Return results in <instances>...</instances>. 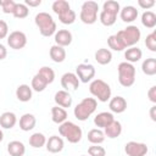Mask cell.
Returning <instances> with one entry per match:
<instances>
[{"label":"cell","instance_id":"cell-1","mask_svg":"<svg viewBox=\"0 0 156 156\" xmlns=\"http://www.w3.org/2000/svg\"><path fill=\"white\" fill-rule=\"evenodd\" d=\"M34 22L43 37H51L52 34L56 33V23L51 17V15H49L48 12L37 13Z\"/></svg>","mask_w":156,"mask_h":156},{"label":"cell","instance_id":"cell-2","mask_svg":"<svg viewBox=\"0 0 156 156\" xmlns=\"http://www.w3.org/2000/svg\"><path fill=\"white\" fill-rule=\"evenodd\" d=\"M98 101L95 98H84L73 110V113L78 121H85L88 119L96 110Z\"/></svg>","mask_w":156,"mask_h":156},{"label":"cell","instance_id":"cell-3","mask_svg":"<svg viewBox=\"0 0 156 156\" xmlns=\"http://www.w3.org/2000/svg\"><path fill=\"white\" fill-rule=\"evenodd\" d=\"M58 133L61 136H63L66 140H68L72 144H77L80 141L83 136V132L80 127H78L76 123L71 121H65L58 127Z\"/></svg>","mask_w":156,"mask_h":156},{"label":"cell","instance_id":"cell-4","mask_svg":"<svg viewBox=\"0 0 156 156\" xmlns=\"http://www.w3.org/2000/svg\"><path fill=\"white\" fill-rule=\"evenodd\" d=\"M116 35L126 49V48L134 46L140 40L141 33H140V29L136 26H128L127 28H124L122 30H118L116 33Z\"/></svg>","mask_w":156,"mask_h":156},{"label":"cell","instance_id":"cell-5","mask_svg":"<svg viewBox=\"0 0 156 156\" xmlns=\"http://www.w3.org/2000/svg\"><path fill=\"white\" fill-rule=\"evenodd\" d=\"M118 69V82L122 87L129 88L135 82V67L129 62H121L117 67Z\"/></svg>","mask_w":156,"mask_h":156},{"label":"cell","instance_id":"cell-6","mask_svg":"<svg viewBox=\"0 0 156 156\" xmlns=\"http://www.w3.org/2000/svg\"><path fill=\"white\" fill-rule=\"evenodd\" d=\"M89 90L91 95L101 102H106L111 98V88L102 79H94L89 85Z\"/></svg>","mask_w":156,"mask_h":156},{"label":"cell","instance_id":"cell-7","mask_svg":"<svg viewBox=\"0 0 156 156\" xmlns=\"http://www.w3.org/2000/svg\"><path fill=\"white\" fill-rule=\"evenodd\" d=\"M98 10L99 5L95 1H85L82 5L79 18L85 24H93L98 20Z\"/></svg>","mask_w":156,"mask_h":156},{"label":"cell","instance_id":"cell-8","mask_svg":"<svg viewBox=\"0 0 156 156\" xmlns=\"http://www.w3.org/2000/svg\"><path fill=\"white\" fill-rule=\"evenodd\" d=\"M7 44L13 50L23 49L27 45V35L21 30H13L7 35Z\"/></svg>","mask_w":156,"mask_h":156},{"label":"cell","instance_id":"cell-9","mask_svg":"<svg viewBox=\"0 0 156 156\" xmlns=\"http://www.w3.org/2000/svg\"><path fill=\"white\" fill-rule=\"evenodd\" d=\"M76 76L78 77L79 82L88 83L95 76V67L90 63H80L76 67Z\"/></svg>","mask_w":156,"mask_h":156},{"label":"cell","instance_id":"cell-10","mask_svg":"<svg viewBox=\"0 0 156 156\" xmlns=\"http://www.w3.org/2000/svg\"><path fill=\"white\" fill-rule=\"evenodd\" d=\"M124 151L128 156H145L149 151L146 144L138 141H128L124 145Z\"/></svg>","mask_w":156,"mask_h":156},{"label":"cell","instance_id":"cell-11","mask_svg":"<svg viewBox=\"0 0 156 156\" xmlns=\"http://www.w3.org/2000/svg\"><path fill=\"white\" fill-rule=\"evenodd\" d=\"M79 79L78 77L76 76V73H72V72H67L65 73L62 77H61V85L63 88V90L66 91H73V90H77L79 88Z\"/></svg>","mask_w":156,"mask_h":156},{"label":"cell","instance_id":"cell-12","mask_svg":"<svg viewBox=\"0 0 156 156\" xmlns=\"http://www.w3.org/2000/svg\"><path fill=\"white\" fill-rule=\"evenodd\" d=\"M46 150L49 152H52V154H57L60 151H62L63 149V139L58 135H51L48 140H46Z\"/></svg>","mask_w":156,"mask_h":156},{"label":"cell","instance_id":"cell-13","mask_svg":"<svg viewBox=\"0 0 156 156\" xmlns=\"http://www.w3.org/2000/svg\"><path fill=\"white\" fill-rule=\"evenodd\" d=\"M72 33L68 30V29H58L56 33H55V43L56 45L58 46H68L71 43H72Z\"/></svg>","mask_w":156,"mask_h":156},{"label":"cell","instance_id":"cell-14","mask_svg":"<svg viewBox=\"0 0 156 156\" xmlns=\"http://www.w3.org/2000/svg\"><path fill=\"white\" fill-rule=\"evenodd\" d=\"M54 100L56 102V106H60L62 108L69 107L72 105V96L66 90H58V91H56Z\"/></svg>","mask_w":156,"mask_h":156},{"label":"cell","instance_id":"cell-15","mask_svg":"<svg viewBox=\"0 0 156 156\" xmlns=\"http://www.w3.org/2000/svg\"><path fill=\"white\" fill-rule=\"evenodd\" d=\"M108 107H110V110H111L112 112H115V113H122V112H124L126 108H127V101H126V99L122 98V96H115V98H112V99L110 100Z\"/></svg>","mask_w":156,"mask_h":156},{"label":"cell","instance_id":"cell-16","mask_svg":"<svg viewBox=\"0 0 156 156\" xmlns=\"http://www.w3.org/2000/svg\"><path fill=\"white\" fill-rule=\"evenodd\" d=\"M121 133H122V124L116 119H113L106 128H104L105 136H107L110 139H115V138L119 136Z\"/></svg>","mask_w":156,"mask_h":156},{"label":"cell","instance_id":"cell-17","mask_svg":"<svg viewBox=\"0 0 156 156\" xmlns=\"http://www.w3.org/2000/svg\"><path fill=\"white\" fill-rule=\"evenodd\" d=\"M17 123V117L13 112L6 111L0 116V127L5 128V129H11L16 126Z\"/></svg>","mask_w":156,"mask_h":156},{"label":"cell","instance_id":"cell-18","mask_svg":"<svg viewBox=\"0 0 156 156\" xmlns=\"http://www.w3.org/2000/svg\"><path fill=\"white\" fill-rule=\"evenodd\" d=\"M7 152L10 156H23L26 154V146L20 140H12L7 144Z\"/></svg>","mask_w":156,"mask_h":156},{"label":"cell","instance_id":"cell-19","mask_svg":"<svg viewBox=\"0 0 156 156\" xmlns=\"http://www.w3.org/2000/svg\"><path fill=\"white\" fill-rule=\"evenodd\" d=\"M119 15H121V18L123 22H127V23H130L133 21L136 20L138 17V10L134 7V6H124L121 11H119Z\"/></svg>","mask_w":156,"mask_h":156},{"label":"cell","instance_id":"cell-20","mask_svg":"<svg viewBox=\"0 0 156 156\" xmlns=\"http://www.w3.org/2000/svg\"><path fill=\"white\" fill-rule=\"evenodd\" d=\"M32 95H33V91L28 84H21L16 89V98L22 102L29 101L32 99Z\"/></svg>","mask_w":156,"mask_h":156},{"label":"cell","instance_id":"cell-21","mask_svg":"<svg viewBox=\"0 0 156 156\" xmlns=\"http://www.w3.org/2000/svg\"><path fill=\"white\" fill-rule=\"evenodd\" d=\"M113 115L111 112H100L95 116L94 123L98 128H106L112 121H113Z\"/></svg>","mask_w":156,"mask_h":156},{"label":"cell","instance_id":"cell-22","mask_svg":"<svg viewBox=\"0 0 156 156\" xmlns=\"http://www.w3.org/2000/svg\"><path fill=\"white\" fill-rule=\"evenodd\" d=\"M37 119L34 117V115L32 113H24L21 118H20V128L23 132H29L35 127Z\"/></svg>","mask_w":156,"mask_h":156},{"label":"cell","instance_id":"cell-23","mask_svg":"<svg viewBox=\"0 0 156 156\" xmlns=\"http://www.w3.org/2000/svg\"><path fill=\"white\" fill-rule=\"evenodd\" d=\"M50 57L54 62L56 63H61L65 61L66 58V50L62 48V46H58V45H52L50 48Z\"/></svg>","mask_w":156,"mask_h":156},{"label":"cell","instance_id":"cell-24","mask_svg":"<svg viewBox=\"0 0 156 156\" xmlns=\"http://www.w3.org/2000/svg\"><path fill=\"white\" fill-rule=\"evenodd\" d=\"M112 60V52L108 49L101 48L95 52V61L100 65H108Z\"/></svg>","mask_w":156,"mask_h":156},{"label":"cell","instance_id":"cell-25","mask_svg":"<svg viewBox=\"0 0 156 156\" xmlns=\"http://www.w3.org/2000/svg\"><path fill=\"white\" fill-rule=\"evenodd\" d=\"M143 56V51L136 48V46H132V48H128L124 52V58L127 60L126 62H129V63H133V62H138Z\"/></svg>","mask_w":156,"mask_h":156},{"label":"cell","instance_id":"cell-26","mask_svg":"<svg viewBox=\"0 0 156 156\" xmlns=\"http://www.w3.org/2000/svg\"><path fill=\"white\" fill-rule=\"evenodd\" d=\"M51 119L54 123L61 124L67 119V111L60 106H54L51 108Z\"/></svg>","mask_w":156,"mask_h":156},{"label":"cell","instance_id":"cell-27","mask_svg":"<svg viewBox=\"0 0 156 156\" xmlns=\"http://www.w3.org/2000/svg\"><path fill=\"white\" fill-rule=\"evenodd\" d=\"M88 140L93 144V145H100L101 143H104L105 140V134L100 128H94L90 129L88 133Z\"/></svg>","mask_w":156,"mask_h":156},{"label":"cell","instance_id":"cell-28","mask_svg":"<svg viewBox=\"0 0 156 156\" xmlns=\"http://www.w3.org/2000/svg\"><path fill=\"white\" fill-rule=\"evenodd\" d=\"M141 69L146 76H155L156 74V58L149 57L143 61Z\"/></svg>","mask_w":156,"mask_h":156},{"label":"cell","instance_id":"cell-29","mask_svg":"<svg viewBox=\"0 0 156 156\" xmlns=\"http://www.w3.org/2000/svg\"><path fill=\"white\" fill-rule=\"evenodd\" d=\"M46 144V138L43 133H33L30 136H29V145L35 147V149H40L41 146H44Z\"/></svg>","mask_w":156,"mask_h":156},{"label":"cell","instance_id":"cell-30","mask_svg":"<svg viewBox=\"0 0 156 156\" xmlns=\"http://www.w3.org/2000/svg\"><path fill=\"white\" fill-rule=\"evenodd\" d=\"M141 23L146 28H154L156 26V15L152 11H145L141 15Z\"/></svg>","mask_w":156,"mask_h":156},{"label":"cell","instance_id":"cell-31","mask_svg":"<svg viewBox=\"0 0 156 156\" xmlns=\"http://www.w3.org/2000/svg\"><path fill=\"white\" fill-rule=\"evenodd\" d=\"M38 74L48 83V84H51L54 80H55V72L52 68L48 67V66H44L41 67L39 71H38Z\"/></svg>","mask_w":156,"mask_h":156},{"label":"cell","instance_id":"cell-32","mask_svg":"<svg viewBox=\"0 0 156 156\" xmlns=\"http://www.w3.org/2000/svg\"><path fill=\"white\" fill-rule=\"evenodd\" d=\"M48 87V83L37 73L33 78H32V83H30V88H32V90H34V91H43V90H45V88Z\"/></svg>","mask_w":156,"mask_h":156},{"label":"cell","instance_id":"cell-33","mask_svg":"<svg viewBox=\"0 0 156 156\" xmlns=\"http://www.w3.org/2000/svg\"><path fill=\"white\" fill-rule=\"evenodd\" d=\"M99 18H100V22H101L104 26L110 27V26L115 24V22H116V20H117V15H113V13H111V12H107V11H104V10H102V11L100 12Z\"/></svg>","mask_w":156,"mask_h":156},{"label":"cell","instance_id":"cell-34","mask_svg":"<svg viewBox=\"0 0 156 156\" xmlns=\"http://www.w3.org/2000/svg\"><path fill=\"white\" fill-rule=\"evenodd\" d=\"M76 17H77L76 16V12L73 10H71V9L58 15V20L63 24H72L76 21Z\"/></svg>","mask_w":156,"mask_h":156},{"label":"cell","instance_id":"cell-35","mask_svg":"<svg viewBox=\"0 0 156 156\" xmlns=\"http://www.w3.org/2000/svg\"><path fill=\"white\" fill-rule=\"evenodd\" d=\"M51 7H52V11L56 15H60V13H62V12H65V11L71 9L68 1H66V0H56V1L52 2Z\"/></svg>","mask_w":156,"mask_h":156},{"label":"cell","instance_id":"cell-36","mask_svg":"<svg viewBox=\"0 0 156 156\" xmlns=\"http://www.w3.org/2000/svg\"><path fill=\"white\" fill-rule=\"evenodd\" d=\"M102 10L104 11H107V12H111L113 15H118V12L121 11V6L117 1L115 0H107L104 2L102 5Z\"/></svg>","mask_w":156,"mask_h":156},{"label":"cell","instance_id":"cell-37","mask_svg":"<svg viewBox=\"0 0 156 156\" xmlns=\"http://www.w3.org/2000/svg\"><path fill=\"white\" fill-rule=\"evenodd\" d=\"M29 13V10H28V6H26L24 4H16V7H15V11H13V17L15 18H26Z\"/></svg>","mask_w":156,"mask_h":156},{"label":"cell","instance_id":"cell-38","mask_svg":"<svg viewBox=\"0 0 156 156\" xmlns=\"http://www.w3.org/2000/svg\"><path fill=\"white\" fill-rule=\"evenodd\" d=\"M107 44H108V48L115 50V51H122L124 49V46L122 45V43L119 41V39L117 38L116 34L113 35H110L108 39H107Z\"/></svg>","mask_w":156,"mask_h":156},{"label":"cell","instance_id":"cell-39","mask_svg":"<svg viewBox=\"0 0 156 156\" xmlns=\"http://www.w3.org/2000/svg\"><path fill=\"white\" fill-rule=\"evenodd\" d=\"M16 4L13 0H0V6L2 7V11L5 13H13Z\"/></svg>","mask_w":156,"mask_h":156},{"label":"cell","instance_id":"cell-40","mask_svg":"<svg viewBox=\"0 0 156 156\" xmlns=\"http://www.w3.org/2000/svg\"><path fill=\"white\" fill-rule=\"evenodd\" d=\"M145 45L150 51H156V32L155 30L146 35Z\"/></svg>","mask_w":156,"mask_h":156},{"label":"cell","instance_id":"cell-41","mask_svg":"<svg viewBox=\"0 0 156 156\" xmlns=\"http://www.w3.org/2000/svg\"><path fill=\"white\" fill-rule=\"evenodd\" d=\"M89 156H106V150L100 145H91L88 149Z\"/></svg>","mask_w":156,"mask_h":156},{"label":"cell","instance_id":"cell-42","mask_svg":"<svg viewBox=\"0 0 156 156\" xmlns=\"http://www.w3.org/2000/svg\"><path fill=\"white\" fill-rule=\"evenodd\" d=\"M7 34H9V26L5 21L0 20V39L6 38Z\"/></svg>","mask_w":156,"mask_h":156},{"label":"cell","instance_id":"cell-43","mask_svg":"<svg viewBox=\"0 0 156 156\" xmlns=\"http://www.w3.org/2000/svg\"><path fill=\"white\" fill-rule=\"evenodd\" d=\"M138 5L144 10H149L150 7L155 5V1L154 0H138Z\"/></svg>","mask_w":156,"mask_h":156},{"label":"cell","instance_id":"cell-44","mask_svg":"<svg viewBox=\"0 0 156 156\" xmlns=\"http://www.w3.org/2000/svg\"><path fill=\"white\" fill-rule=\"evenodd\" d=\"M147 96H149V99H150L151 102L156 104V87H155V85H152V87L149 89V91H147Z\"/></svg>","mask_w":156,"mask_h":156},{"label":"cell","instance_id":"cell-45","mask_svg":"<svg viewBox=\"0 0 156 156\" xmlns=\"http://www.w3.org/2000/svg\"><path fill=\"white\" fill-rule=\"evenodd\" d=\"M40 4H41V0H26L24 1V5L26 6H32V7L39 6Z\"/></svg>","mask_w":156,"mask_h":156},{"label":"cell","instance_id":"cell-46","mask_svg":"<svg viewBox=\"0 0 156 156\" xmlns=\"http://www.w3.org/2000/svg\"><path fill=\"white\" fill-rule=\"evenodd\" d=\"M6 56H7V49L5 48V45H2L0 43V61L4 60Z\"/></svg>","mask_w":156,"mask_h":156},{"label":"cell","instance_id":"cell-47","mask_svg":"<svg viewBox=\"0 0 156 156\" xmlns=\"http://www.w3.org/2000/svg\"><path fill=\"white\" fill-rule=\"evenodd\" d=\"M155 112H156V106H152V107L150 108V117H151L152 121H156V115H155Z\"/></svg>","mask_w":156,"mask_h":156},{"label":"cell","instance_id":"cell-48","mask_svg":"<svg viewBox=\"0 0 156 156\" xmlns=\"http://www.w3.org/2000/svg\"><path fill=\"white\" fill-rule=\"evenodd\" d=\"M4 140V133H2V130L0 129V143Z\"/></svg>","mask_w":156,"mask_h":156},{"label":"cell","instance_id":"cell-49","mask_svg":"<svg viewBox=\"0 0 156 156\" xmlns=\"http://www.w3.org/2000/svg\"><path fill=\"white\" fill-rule=\"evenodd\" d=\"M82 156H85V155H82Z\"/></svg>","mask_w":156,"mask_h":156}]
</instances>
